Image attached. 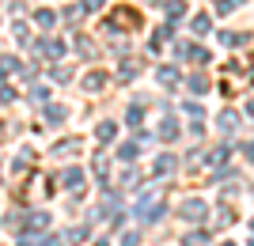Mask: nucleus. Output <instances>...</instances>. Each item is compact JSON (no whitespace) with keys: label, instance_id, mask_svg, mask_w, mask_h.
<instances>
[{"label":"nucleus","instance_id":"obj_1","mask_svg":"<svg viewBox=\"0 0 254 246\" xmlns=\"http://www.w3.org/2000/svg\"><path fill=\"white\" fill-rule=\"evenodd\" d=\"M103 84H106V76H103V72H91V76H87V87H91V91H99Z\"/></svg>","mask_w":254,"mask_h":246},{"label":"nucleus","instance_id":"obj_2","mask_svg":"<svg viewBox=\"0 0 254 246\" xmlns=\"http://www.w3.org/2000/svg\"><path fill=\"white\" fill-rule=\"evenodd\" d=\"M182 212H186V220H197V212H201V204H197V201H190L186 208H182Z\"/></svg>","mask_w":254,"mask_h":246},{"label":"nucleus","instance_id":"obj_3","mask_svg":"<svg viewBox=\"0 0 254 246\" xmlns=\"http://www.w3.org/2000/svg\"><path fill=\"white\" fill-rule=\"evenodd\" d=\"M193 31H197V34L209 31V15H197V19H193Z\"/></svg>","mask_w":254,"mask_h":246},{"label":"nucleus","instance_id":"obj_4","mask_svg":"<svg viewBox=\"0 0 254 246\" xmlns=\"http://www.w3.org/2000/svg\"><path fill=\"white\" fill-rule=\"evenodd\" d=\"M61 49H64L61 42H46V53H50V57H61Z\"/></svg>","mask_w":254,"mask_h":246},{"label":"nucleus","instance_id":"obj_5","mask_svg":"<svg viewBox=\"0 0 254 246\" xmlns=\"http://www.w3.org/2000/svg\"><path fill=\"white\" fill-rule=\"evenodd\" d=\"M122 159H137V148H133V144H122Z\"/></svg>","mask_w":254,"mask_h":246},{"label":"nucleus","instance_id":"obj_6","mask_svg":"<svg viewBox=\"0 0 254 246\" xmlns=\"http://www.w3.org/2000/svg\"><path fill=\"white\" fill-rule=\"evenodd\" d=\"M159 137H167V140L175 137V121H163V129H159Z\"/></svg>","mask_w":254,"mask_h":246},{"label":"nucleus","instance_id":"obj_7","mask_svg":"<svg viewBox=\"0 0 254 246\" xmlns=\"http://www.w3.org/2000/svg\"><path fill=\"white\" fill-rule=\"evenodd\" d=\"M110 137H114V125H110V121H106V125L99 129V140H110Z\"/></svg>","mask_w":254,"mask_h":246},{"label":"nucleus","instance_id":"obj_8","mask_svg":"<svg viewBox=\"0 0 254 246\" xmlns=\"http://www.w3.org/2000/svg\"><path fill=\"white\" fill-rule=\"evenodd\" d=\"M220 125H224V129H235V114H232V110H228V114L220 118Z\"/></svg>","mask_w":254,"mask_h":246},{"label":"nucleus","instance_id":"obj_9","mask_svg":"<svg viewBox=\"0 0 254 246\" xmlns=\"http://www.w3.org/2000/svg\"><path fill=\"white\" fill-rule=\"evenodd\" d=\"M235 8V0H216V11H232Z\"/></svg>","mask_w":254,"mask_h":246}]
</instances>
